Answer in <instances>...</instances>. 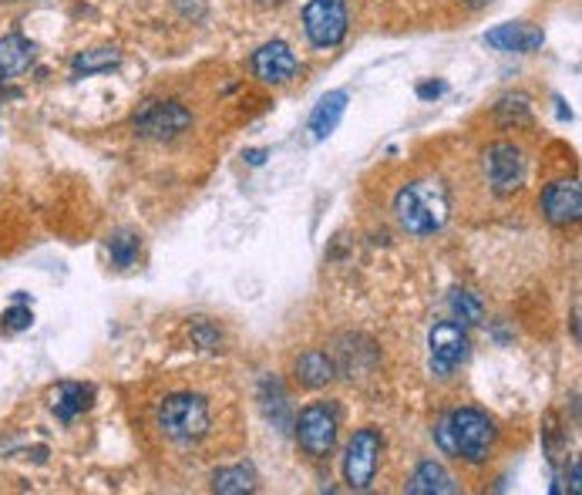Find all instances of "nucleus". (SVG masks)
Here are the masks:
<instances>
[{
	"instance_id": "22",
	"label": "nucleus",
	"mask_w": 582,
	"mask_h": 495,
	"mask_svg": "<svg viewBox=\"0 0 582 495\" xmlns=\"http://www.w3.org/2000/svg\"><path fill=\"white\" fill-rule=\"evenodd\" d=\"M451 314H455V321H458L461 327H468V324H481L484 307H481V301H478L474 293L455 290V293H451Z\"/></svg>"
},
{
	"instance_id": "28",
	"label": "nucleus",
	"mask_w": 582,
	"mask_h": 495,
	"mask_svg": "<svg viewBox=\"0 0 582 495\" xmlns=\"http://www.w3.org/2000/svg\"><path fill=\"white\" fill-rule=\"evenodd\" d=\"M471 8H481V4H492V0H468Z\"/></svg>"
},
{
	"instance_id": "2",
	"label": "nucleus",
	"mask_w": 582,
	"mask_h": 495,
	"mask_svg": "<svg viewBox=\"0 0 582 495\" xmlns=\"http://www.w3.org/2000/svg\"><path fill=\"white\" fill-rule=\"evenodd\" d=\"M395 213L401 220V226L415 236H431L448 223L451 203H448V189L435 179H421L411 182L398 192L395 200Z\"/></svg>"
},
{
	"instance_id": "13",
	"label": "nucleus",
	"mask_w": 582,
	"mask_h": 495,
	"mask_svg": "<svg viewBox=\"0 0 582 495\" xmlns=\"http://www.w3.org/2000/svg\"><path fill=\"white\" fill-rule=\"evenodd\" d=\"M94 405V387L78 384V381H64L51 391V412L58 415V422H74L78 415H84Z\"/></svg>"
},
{
	"instance_id": "18",
	"label": "nucleus",
	"mask_w": 582,
	"mask_h": 495,
	"mask_svg": "<svg viewBox=\"0 0 582 495\" xmlns=\"http://www.w3.org/2000/svg\"><path fill=\"white\" fill-rule=\"evenodd\" d=\"M408 492L411 495H451V492H458V485H455V478H451V472L445 465L421 462L415 468L411 482H408Z\"/></svg>"
},
{
	"instance_id": "26",
	"label": "nucleus",
	"mask_w": 582,
	"mask_h": 495,
	"mask_svg": "<svg viewBox=\"0 0 582 495\" xmlns=\"http://www.w3.org/2000/svg\"><path fill=\"white\" fill-rule=\"evenodd\" d=\"M441 91H445V84H441V81H435V84H421V88H418V94H421V98H438Z\"/></svg>"
},
{
	"instance_id": "8",
	"label": "nucleus",
	"mask_w": 582,
	"mask_h": 495,
	"mask_svg": "<svg viewBox=\"0 0 582 495\" xmlns=\"http://www.w3.org/2000/svg\"><path fill=\"white\" fill-rule=\"evenodd\" d=\"M484 175H489V185L499 195H512L522 189L525 182V155L519 145L512 142H496L489 152H484Z\"/></svg>"
},
{
	"instance_id": "12",
	"label": "nucleus",
	"mask_w": 582,
	"mask_h": 495,
	"mask_svg": "<svg viewBox=\"0 0 582 495\" xmlns=\"http://www.w3.org/2000/svg\"><path fill=\"white\" fill-rule=\"evenodd\" d=\"M545 41V34L532 24H499L484 34V44H492L496 51H509V54H529L539 51Z\"/></svg>"
},
{
	"instance_id": "25",
	"label": "nucleus",
	"mask_w": 582,
	"mask_h": 495,
	"mask_svg": "<svg viewBox=\"0 0 582 495\" xmlns=\"http://www.w3.org/2000/svg\"><path fill=\"white\" fill-rule=\"evenodd\" d=\"M188 334H192V341H196L200 347H206V351H219V344H223V334L210 321H196L188 327Z\"/></svg>"
},
{
	"instance_id": "21",
	"label": "nucleus",
	"mask_w": 582,
	"mask_h": 495,
	"mask_svg": "<svg viewBox=\"0 0 582 495\" xmlns=\"http://www.w3.org/2000/svg\"><path fill=\"white\" fill-rule=\"evenodd\" d=\"M119 61H122L119 48H91V51H81L71 68L74 74H99V71H112Z\"/></svg>"
},
{
	"instance_id": "20",
	"label": "nucleus",
	"mask_w": 582,
	"mask_h": 495,
	"mask_svg": "<svg viewBox=\"0 0 582 495\" xmlns=\"http://www.w3.org/2000/svg\"><path fill=\"white\" fill-rule=\"evenodd\" d=\"M109 253H112V263L119 270H132L139 263V253H142V236L132 230H119L109 240Z\"/></svg>"
},
{
	"instance_id": "1",
	"label": "nucleus",
	"mask_w": 582,
	"mask_h": 495,
	"mask_svg": "<svg viewBox=\"0 0 582 495\" xmlns=\"http://www.w3.org/2000/svg\"><path fill=\"white\" fill-rule=\"evenodd\" d=\"M435 442L445 455L464 458L471 465H481L492 455L496 445V422L478 408H458L438 418Z\"/></svg>"
},
{
	"instance_id": "17",
	"label": "nucleus",
	"mask_w": 582,
	"mask_h": 495,
	"mask_svg": "<svg viewBox=\"0 0 582 495\" xmlns=\"http://www.w3.org/2000/svg\"><path fill=\"white\" fill-rule=\"evenodd\" d=\"M294 371H297V381H300L304 387H310V391H320V387H327V384L337 377V364H334V357L324 354V351H307V354H300Z\"/></svg>"
},
{
	"instance_id": "3",
	"label": "nucleus",
	"mask_w": 582,
	"mask_h": 495,
	"mask_svg": "<svg viewBox=\"0 0 582 495\" xmlns=\"http://www.w3.org/2000/svg\"><path fill=\"white\" fill-rule=\"evenodd\" d=\"M159 428L178 442V445H192L206 438L210 432V402L203 394H169V398L159 405Z\"/></svg>"
},
{
	"instance_id": "16",
	"label": "nucleus",
	"mask_w": 582,
	"mask_h": 495,
	"mask_svg": "<svg viewBox=\"0 0 582 495\" xmlns=\"http://www.w3.org/2000/svg\"><path fill=\"white\" fill-rule=\"evenodd\" d=\"M34 64V44L24 34L0 38V78H18Z\"/></svg>"
},
{
	"instance_id": "5",
	"label": "nucleus",
	"mask_w": 582,
	"mask_h": 495,
	"mask_svg": "<svg viewBox=\"0 0 582 495\" xmlns=\"http://www.w3.org/2000/svg\"><path fill=\"white\" fill-rule=\"evenodd\" d=\"M380 448H384V438L377 428H360L350 445H347V455H344V478L350 488L364 492L370 488L374 475H377V462H380Z\"/></svg>"
},
{
	"instance_id": "6",
	"label": "nucleus",
	"mask_w": 582,
	"mask_h": 495,
	"mask_svg": "<svg viewBox=\"0 0 582 495\" xmlns=\"http://www.w3.org/2000/svg\"><path fill=\"white\" fill-rule=\"evenodd\" d=\"M304 28L317 48H337L347 38V4L344 0H310L304 8Z\"/></svg>"
},
{
	"instance_id": "24",
	"label": "nucleus",
	"mask_w": 582,
	"mask_h": 495,
	"mask_svg": "<svg viewBox=\"0 0 582 495\" xmlns=\"http://www.w3.org/2000/svg\"><path fill=\"white\" fill-rule=\"evenodd\" d=\"M34 324V311L24 307V301H18L11 311L0 314V334H21V331H31Z\"/></svg>"
},
{
	"instance_id": "14",
	"label": "nucleus",
	"mask_w": 582,
	"mask_h": 495,
	"mask_svg": "<svg viewBox=\"0 0 582 495\" xmlns=\"http://www.w3.org/2000/svg\"><path fill=\"white\" fill-rule=\"evenodd\" d=\"M259 405H263V415L279 428V432H289L294 428V412H289V398H286V391L279 384V377L266 374L259 381Z\"/></svg>"
},
{
	"instance_id": "11",
	"label": "nucleus",
	"mask_w": 582,
	"mask_h": 495,
	"mask_svg": "<svg viewBox=\"0 0 582 495\" xmlns=\"http://www.w3.org/2000/svg\"><path fill=\"white\" fill-rule=\"evenodd\" d=\"M297 54L289 51L283 41H269V44H263L256 54H253V71H256V78L259 81H266V84H283V81H289L297 74Z\"/></svg>"
},
{
	"instance_id": "7",
	"label": "nucleus",
	"mask_w": 582,
	"mask_h": 495,
	"mask_svg": "<svg viewBox=\"0 0 582 495\" xmlns=\"http://www.w3.org/2000/svg\"><path fill=\"white\" fill-rule=\"evenodd\" d=\"M188 125H192V115H188V109H182L178 102H145V105H139V112H135V132H139L142 139L165 142V139L182 135Z\"/></svg>"
},
{
	"instance_id": "27",
	"label": "nucleus",
	"mask_w": 582,
	"mask_h": 495,
	"mask_svg": "<svg viewBox=\"0 0 582 495\" xmlns=\"http://www.w3.org/2000/svg\"><path fill=\"white\" fill-rule=\"evenodd\" d=\"M263 159H266V149H253V152H246V162H249V165H263Z\"/></svg>"
},
{
	"instance_id": "4",
	"label": "nucleus",
	"mask_w": 582,
	"mask_h": 495,
	"mask_svg": "<svg viewBox=\"0 0 582 495\" xmlns=\"http://www.w3.org/2000/svg\"><path fill=\"white\" fill-rule=\"evenodd\" d=\"M297 428V442L300 448L310 455V458H327L334 448H337V428H340V418L334 412V405H307L300 412V418L294 422Z\"/></svg>"
},
{
	"instance_id": "15",
	"label": "nucleus",
	"mask_w": 582,
	"mask_h": 495,
	"mask_svg": "<svg viewBox=\"0 0 582 495\" xmlns=\"http://www.w3.org/2000/svg\"><path fill=\"white\" fill-rule=\"evenodd\" d=\"M344 112H347V91H330V94H324L320 102H317V109H314V115H310V132H314V139H317V142L330 139V135L337 132Z\"/></svg>"
},
{
	"instance_id": "9",
	"label": "nucleus",
	"mask_w": 582,
	"mask_h": 495,
	"mask_svg": "<svg viewBox=\"0 0 582 495\" xmlns=\"http://www.w3.org/2000/svg\"><path fill=\"white\" fill-rule=\"evenodd\" d=\"M428 351H431V371L438 377H448L468 357V334H464V327L458 321L435 324L431 337H428Z\"/></svg>"
},
{
	"instance_id": "23",
	"label": "nucleus",
	"mask_w": 582,
	"mask_h": 495,
	"mask_svg": "<svg viewBox=\"0 0 582 495\" xmlns=\"http://www.w3.org/2000/svg\"><path fill=\"white\" fill-rule=\"evenodd\" d=\"M496 115H499L502 125H512V122L529 125V119H532V112H529V98H525V94H506L502 102H499V109H496Z\"/></svg>"
},
{
	"instance_id": "10",
	"label": "nucleus",
	"mask_w": 582,
	"mask_h": 495,
	"mask_svg": "<svg viewBox=\"0 0 582 495\" xmlns=\"http://www.w3.org/2000/svg\"><path fill=\"white\" fill-rule=\"evenodd\" d=\"M542 213L555 226H569L582 216V189L575 179H559L542 192Z\"/></svg>"
},
{
	"instance_id": "19",
	"label": "nucleus",
	"mask_w": 582,
	"mask_h": 495,
	"mask_svg": "<svg viewBox=\"0 0 582 495\" xmlns=\"http://www.w3.org/2000/svg\"><path fill=\"white\" fill-rule=\"evenodd\" d=\"M213 488L223 495H239L256 488V472L249 465H226L213 475Z\"/></svg>"
}]
</instances>
